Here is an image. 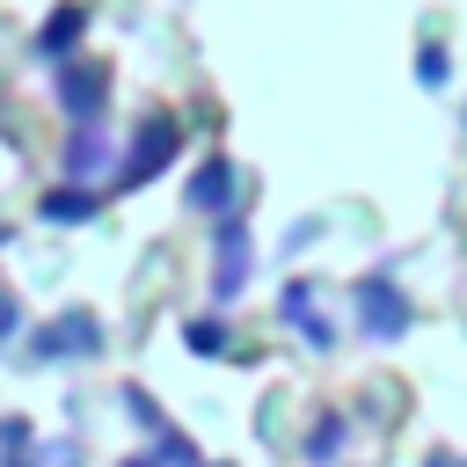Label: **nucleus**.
I'll use <instances>...</instances> for the list:
<instances>
[{
  "label": "nucleus",
  "instance_id": "f257e3e1",
  "mask_svg": "<svg viewBox=\"0 0 467 467\" xmlns=\"http://www.w3.org/2000/svg\"><path fill=\"white\" fill-rule=\"evenodd\" d=\"M95 350H102V321L88 306H66L29 336V365H73V358H95Z\"/></svg>",
  "mask_w": 467,
  "mask_h": 467
},
{
  "label": "nucleus",
  "instance_id": "f03ea898",
  "mask_svg": "<svg viewBox=\"0 0 467 467\" xmlns=\"http://www.w3.org/2000/svg\"><path fill=\"white\" fill-rule=\"evenodd\" d=\"M168 161H175V124H168V117H146V131L131 139V153H124L117 182H146V175H161Z\"/></svg>",
  "mask_w": 467,
  "mask_h": 467
},
{
  "label": "nucleus",
  "instance_id": "7ed1b4c3",
  "mask_svg": "<svg viewBox=\"0 0 467 467\" xmlns=\"http://www.w3.org/2000/svg\"><path fill=\"white\" fill-rule=\"evenodd\" d=\"M365 328H372V336H387V343L409 328V306H401V292H394V285H365Z\"/></svg>",
  "mask_w": 467,
  "mask_h": 467
},
{
  "label": "nucleus",
  "instance_id": "20e7f679",
  "mask_svg": "<svg viewBox=\"0 0 467 467\" xmlns=\"http://www.w3.org/2000/svg\"><path fill=\"white\" fill-rule=\"evenodd\" d=\"M241 270H248V234H241V226H219V285H212V292L234 299V292H241Z\"/></svg>",
  "mask_w": 467,
  "mask_h": 467
},
{
  "label": "nucleus",
  "instance_id": "39448f33",
  "mask_svg": "<svg viewBox=\"0 0 467 467\" xmlns=\"http://www.w3.org/2000/svg\"><path fill=\"white\" fill-rule=\"evenodd\" d=\"M190 204H197V212H226V204H234V168H226V161L197 168V182H190Z\"/></svg>",
  "mask_w": 467,
  "mask_h": 467
},
{
  "label": "nucleus",
  "instance_id": "423d86ee",
  "mask_svg": "<svg viewBox=\"0 0 467 467\" xmlns=\"http://www.w3.org/2000/svg\"><path fill=\"white\" fill-rule=\"evenodd\" d=\"M102 161H109L102 124H80V131H73V146H66V175H88V168H102Z\"/></svg>",
  "mask_w": 467,
  "mask_h": 467
},
{
  "label": "nucleus",
  "instance_id": "0eeeda50",
  "mask_svg": "<svg viewBox=\"0 0 467 467\" xmlns=\"http://www.w3.org/2000/svg\"><path fill=\"white\" fill-rule=\"evenodd\" d=\"M88 212H95L88 190H51V197H44V219H88Z\"/></svg>",
  "mask_w": 467,
  "mask_h": 467
},
{
  "label": "nucleus",
  "instance_id": "6e6552de",
  "mask_svg": "<svg viewBox=\"0 0 467 467\" xmlns=\"http://www.w3.org/2000/svg\"><path fill=\"white\" fill-rule=\"evenodd\" d=\"M182 336H190V350H212V358H219V350L234 343V336H226V321H204V314H197V321H190Z\"/></svg>",
  "mask_w": 467,
  "mask_h": 467
},
{
  "label": "nucleus",
  "instance_id": "1a4fd4ad",
  "mask_svg": "<svg viewBox=\"0 0 467 467\" xmlns=\"http://www.w3.org/2000/svg\"><path fill=\"white\" fill-rule=\"evenodd\" d=\"M102 88H109L102 73H73V80H66V102H73V109H95V102H102Z\"/></svg>",
  "mask_w": 467,
  "mask_h": 467
},
{
  "label": "nucleus",
  "instance_id": "9d476101",
  "mask_svg": "<svg viewBox=\"0 0 467 467\" xmlns=\"http://www.w3.org/2000/svg\"><path fill=\"white\" fill-rule=\"evenodd\" d=\"M343 452V423H314L306 431V460H336Z\"/></svg>",
  "mask_w": 467,
  "mask_h": 467
},
{
  "label": "nucleus",
  "instance_id": "9b49d317",
  "mask_svg": "<svg viewBox=\"0 0 467 467\" xmlns=\"http://www.w3.org/2000/svg\"><path fill=\"white\" fill-rule=\"evenodd\" d=\"M73 36H80V7H66V15H58V22L44 29V51H66Z\"/></svg>",
  "mask_w": 467,
  "mask_h": 467
},
{
  "label": "nucleus",
  "instance_id": "f8f14e48",
  "mask_svg": "<svg viewBox=\"0 0 467 467\" xmlns=\"http://www.w3.org/2000/svg\"><path fill=\"white\" fill-rule=\"evenodd\" d=\"M7 328H15V299H0V336H7Z\"/></svg>",
  "mask_w": 467,
  "mask_h": 467
},
{
  "label": "nucleus",
  "instance_id": "ddd939ff",
  "mask_svg": "<svg viewBox=\"0 0 467 467\" xmlns=\"http://www.w3.org/2000/svg\"><path fill=\"white\" fill-rule=\"evenodd\" d=\"M124 467H161V460H124Z\"/></svg>",
  "mask_w": 467,
  "mask_h": 467
}]
</instances>
